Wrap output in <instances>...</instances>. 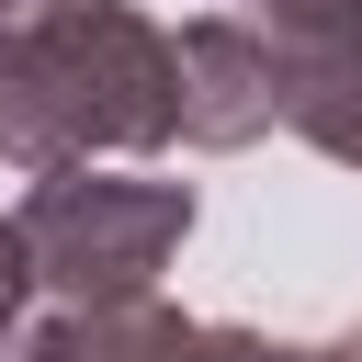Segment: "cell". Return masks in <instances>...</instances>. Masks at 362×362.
Here are the masks:
<instances>
[{
    "label": "cell",
    "mask_w": 362,
    "mask_h": 362,
    "mask_svg": "<svg viewBox=\"0 0 362 362\" xmlns=\"http://www.w3.org/2000/svg\"><path fill=\"white\" fill-rule=\"evenodd\" d=\"M181 147V45L136 0H0V170Z\"/></svg>",
    "instance_id": "1"
},
{
    "label": "cell",
    "mask_w": 362,
    "mask_h": 362,
    "mask_svg": "<svg viewBox=\"0 0 362 362\" xmlns=\"http://www.w3.org/2000/svg\"><path fill=\"white\" fill-rule=\"evenodd\" d=\"M260 34L272 45H339V34H362V0H260Z\"/></svg>",
    "instance_id": "6"
},
{
    "label": "cell",
    "mask_w": 362,
    "mask_h": 362,
    "mask_svg": "<svg viewBox=\"0 0 362 362\" xmlns=\"http://www.w3.org/2000/svg\"><path fill=\"white\" fill-rule=\"evenodd\" d=\"M34 362H283V339H260L238 317H181L158 294H124V305H57L34 328Z\"/></svg>",
    "instance_id": "4"
},
{
    "label": "cell",
    "mask_w": 362,
    "mask_h": 362,
    "mask_svg": "<svg viewBox=\"0 0 362 362\" xmlns=\"http://www.w3.org/2000/svg\"><path fill=\"white\" fill-rule=\"evenodd\" d=\"M0 362H34V339H0Z\"/></svg>",
    "instance_id": "9"
},
{
    "label": "cell",
    "mask_w": 362,
    "mask_h": 362,
    "mask_svg": "<svg viewBox=\"0 0 362 362\" xmlns=\"http://www.w3.org/2000/svg\"><path fill=\"white\" fill-rule=\"evenodd\" d=\"M283 136H305L339 170H362V34L283 45Z\"/></svg>",
    "instance_id": "5"
},
{
    "label": "cell",
    "mask_w": 362,
    "mask_h": 362,
    "mask_svg": "<svg viewBox=\"0 0 362 362\" xmlns=\"http://www.w3.org/2000/svg\"><path fill=\"white\" fill-rule=\"evenodd\" d=\"M23 294H34V260H23V226L0 215V339H23Z\"/></svg>",
    "instance_id": "7"
},
{
    "label": "cell",
    "mask_w": 362,
    "mask_h": 362,
    "mask_svg": "<svg viewBox=\"0 0 362 362\" xmlns=\"http://www.w3.org/2000/svg\"><path fill=\"white\" fill-rule=\"evenodd\" d=\"M283 362H362V328H328V339H283Z\"/></svg>",
    "instance_id": "8"
},
{
    "label": "cell",
    "mask_w": 362,
    "mask_h": 362,
    "mask_svg": "<svg viewBox=\"0 0 362 362\" xmlns=\"http://www.w3.org/2000/svg\"><path fill=\"white\" fill-rule=\"evenodd\" d=\"M23 260H34V294L57 305H124V294H158V272L181 260L192 238V181H136V170H45L23 204Z\"/></svg>",
    "instance_id": "2"
},
{
    "label": "cell",
    "mask_w": 362,
    "mask_h": 362,
    "mask_svg": "<svg viewBox=\"0 0 362 362\" xmlns=\"http://www.w3.org/2000/svg\"><path fill=\"white\" fill-rule=\"evenodd\" d=\"M170 45H181V147L238 158V147H260V136L283 124V45H272L260 23L192 11Z\"/></svg>",
    "instance_id": "3"
}]
</instances>
